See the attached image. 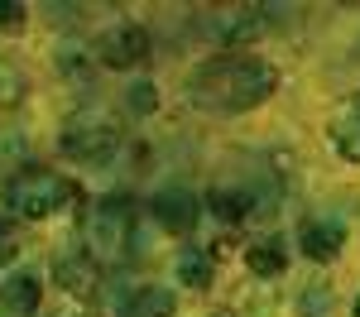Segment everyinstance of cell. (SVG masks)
<instances>
[{
    "mask_svg": "<svg viewBox=\"0 0 360 317\" xmlns=\"http://www.w3.org/2000/svg\"><path fill=\"white\" fill-rule=\"evenodd\" d=\"M274 86H278L274 63H264L255 53H217L188 77V101L212 115H240L255 111L259 101H269Z\"/></svg>",
    "mask_w": 360,
    "mask_h": 317,
    "instance_id": "1",
    "label": "cell"
},
{
    "mask_svg": "<svg viewBox=\"0 0 360 317\" xmlns=\"http://www.w3.org/2000/svg\"><path fill=\"white\" fill-rule=\"evenodd\" d=\"M72 202H77V183L58 178L49 169H25L5 183V207L15 216H29V221H44V216H53V212L72 207Z\"/></svg>",
    "mask_w": 360,
    "mask_h": 317,
    "instance_id": "2",
    "label": "cell"
},
{
    "mask_svg": "<svg viewBox=\"0 0 360 317\" xmlns=\"http://www.w3.org/2000/svg\"><path fill=\"white\" fill-rule=\"evenodd\" d=\"M139 216L125 198H106L91 212V259H139Z\"/></svg>",
    "mask_w": 360,
    "mask_h": 317,
    "instance_id": "3",
    "label": "cell"
},
{
    "mask_svg": "<svg viewBox=\"0 0 360 317\" xmlns=\"http://www.w3.org/2000/svg\"><path fill=\"white\" fill-rule=\"evenodd\" d=\"M58 149L77 164H106L120 149V125L101 111H77L63 130H58Z\"/></svg>",
    "mask_w": 360,
    "mask_h": 317,
    "instance_id": "4",
    "label": "cell"
},
{
    "mask_svg": "<svg viewBox=\"0 0 360 317\" xmlns=\"http://www.w3.org/2000/svg\"><path fill=\"white\" fill-rule=\"evenodd\" d=\"M96 53H101L106 67H120V72H125V67H139V63L149 58V29L135 25V20H120V25H111L101 34Z\"/></svg>",
    "mask_w": 360,
    "mask_h": 317,
    "instance_id": "5",
    "label": "cell"
},
{
    "mask_svg": "<svg viewBox=\"0 0 360 317\" xmlns=\"http://www.w3.org/2000/svg\"><path fill=\"white\" fill-rule=\"evenodd\" d=\"M327 140H332L336 159L360 164V91L341 96L332 106V115H327Z\"/></svg>",
    "mask_w": 360,
    "mask_h": 317,
    "instance_id": "6",
    "label": "cell"
},
{
    "mask_svg": "<svg viewBox=\"0 0 360 317\" xmlns=\"http://www.w3.org/2000/svg\"><path fill=\"white\" fill-rule=\"evenodd\" d=\"M217 20H221V25H212V29L231 44V53H236V44H255V39H264V34L274 29V15H269L264 5H231Z\"/></svg>",
    "mask_w": 360,
    "mask_h": 317,
    "instance_id": "7",
    "label": "cell"
},
{
    "mask_svg": "<svg viewBox=\"0 0 360 317\" xmlns=\"http://www.w3.org/2000/svg\"><path fill=\"white\" fill-rule=\"evenodd\" d=\"M298 245H303V255L312 264H332L341 255V245H346V226L332 221V216H307L298 226Z\"/></svg>",
    "mask_w": 360,
    "mask_h": 317,
    "instance_id": "8",
    "label": "cell"
},
{
    "mask_svg": "<svg viewBox=\"0 0 360 317\" xmlns=\"http://www.w3.org/2000/svg\"><path fill=\"white\" fill-rule=\"evenodd\" d=\"M154 216H159V226L173 231V235H188V231L202 221V202L193 193H183V188H168L154 198Z\"/></svg>",
    "mask_w": 360,
    "mask_h": 317,
    "instance_id": "9",
    "label": "cell"
},
{
    "mask_svg": "<svg viewBox=\"0 0 360 317\" xmlns=\"http://www.w3.org/2000/svg\"><path fill=\"white\" fill-rule=\"evenodd\" d=\"M53 274H58V284H63V293H72V298H91L96 284H101V269H96L91 255H63Z\"/></svg>",
    "mask_w": 360,
    "mask_h": 317,
    "instance_id": "10",
    "label": "cell"
},
{
    "mask_svg": "<svg viewBox=\"0 0 360 317\" xmlns=\"http://www.w3.org/2000/svg\"><path fill=\"white\" fill-rule=\"evenodd\" d=\"M39 313V274H10V284L0 288V317H34Z\"/></svg>",
    "mask_w": 360,
    "mask_h": 317,
    "instance_id": "11",
    "label": "cell"
},
{
    "mask_svg": "<svg viewBox=\"0 0 360 317\" xmlns=\"http://www.w3.org/2000/svg\"><path fill=\"white\" fill-rule=\"evenodd\" d=\"M178 313V303H173V293L159 284H144L135 288L130 298H125V308H120V317H173Z\"/></svg>",
    "mask_w": 360,
    "mask_h": 317,
    "instance_id": "12",
    "label": "cell"
},
{
    "mask_svg": "<svg viewBox=\"0 0 360 317\" xmlns=\"http://www.w3.org/2000/svg\"><path fill=\"white\" fill-rule=\"evenodd\" d=\"M202 207H207L217 221H226V226H240L250 216V193L245 188H212V193L202 198Z\"/></svg>",
    "mask_w": 360,
    "mask_h": 317,
    "instance_id": "13",
    "label": "cell"
},
{
    "mask_svg": "<svg viewBox=\"0 0 360 317\" xmlns=\"http://www.w3.org/2000/svg\"><path fill=\"white\" fill-rule=\"evenodd\" d=\"M283 245H278L274 235L269 240H250L245 245V269L250 274H259V279H274V274H283Z\"/></svg>",
    "mask_w": 360,
    "mask_h": 317,
    "instance_id": "14",
    "label": "cell"
},
{
    "mask_svg": "<svg viewBox=\"0 0 360 317\" xmlns=\"http://www.w3.org/2000/svg\"><path fill=\"white\" fill-rule=\"evenodd\" d=\"M178 279L193 288H207L212 284V255L207 250H183L178 255Z\"/></svg>",
    "mask_w": 360,
    "mask_h": 317,
    "instance_id": "15",
    "label": "cell"
},
{
    "mask_svg": "<svg viewBox=\"0 0 360 317\" xmlns=\"http://www.w3.org/2000/svg\"><path fill=\"white\" fill-rule=\"evenodd\" d=\"M15 101H25V72L0 58V106H15Z\"/></svg>",
    "mask_w": 360,
    "mask_h": 317,
    "instance_id": "16",
    "label": "cell"
},
{
    "mask_svg": "<svg viewBox=\"0 0 360 317\" xmlns=\"http://www.w3.org/2000/svg\"><path fill=\"white\" fill-rule=\"evenodd\" d=\"M327 313H332V288H327V284L303 288V298H298V317H327Z\"/></svg>",
    "mask_w": 360,
    "mask_h": 317,
    "instance_id": "17",
    "label": "cell"
},
{
    "mask_svg": "<svg viewBox=\"0 0 360 317\" xmlns=\"http://www.w3.org/2000/svg\"><path fill=\"white\" fill-rule=\"evenodd\" d=\"M15 255H20V235H15L10 221H0V264H10Z\"/></svg>",
    "mask_w": 360,
    "mask_h": 317,
    "instance_id": "18",
    "label": "cell"
},
{
    "mask_svg": "<svg viewBox=\"0 0 360 317\" xmlns=\"http://www.w3.org/2000/svg\"><path fill=\"white\" fill-rule=\"evenodd\" d=\"M130 106H135L139 115L154 111V106H159V91H154V86H135V91H130Z\"/></svg>",
    "mask_w": 360,
    "mask_h": 317,
    "instance_id": "19",
    "label": "cell"
},
{
    "mask_svg": "<svg viewBox=\"0 0 360 317\" xmlns=\"http://www.w3.org/2000/svg\"><path fill=\"white\" fill-rule=\"evenodd\" d=\"M25 20V5H15V0H0V29H20Z\"/></svg>",
    "mask_w": 360,
    "mask_h": 317,
    "instance_id": "20",
    "label": "cell"
},
{
    "mask_svg": "<svg viewBox=\"0 0 360 317\" xmlns=\"http://www.w3.org/2000/svg\"><path fill=\"white\" fill-rule=\"evenodd\" d=\"M58 317H91V313H86V308H63Z\"/></svg>",
    "mask_w": 360,
    "mask_h": 317,
    "instance_id": "21",
    "label": "cell"
},
{
    "mask_svg": "<svg viewBox=\"0 0 360 317\" xmlns=\"http://www.w3.org/2000/svg\"><path fill=\"white\" fill-rule=\"evenodd\" d=\"M356 317H360V298H356Z\"/></svg>",
    "mask_w": 360,
    "mask_h": 317,
    "instance_id": "22",
    "label": "cell"
},
{
    "mask_svg": "<svg viewBox=\"0 0 360 317\" xmlns=\"http://www.w3.org/2000/svg\"><path fill=\"white\" fill-rule=\"evenodd\" d=\"M217 317H231V313H217Z\"/></svg>",
    "mask_w": 360,
    "mask_h": 317,
    "instance_id": "23",
    "label": "cell"
}]
</instances>
